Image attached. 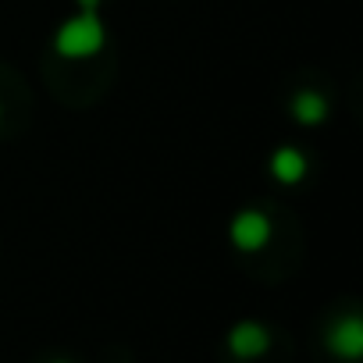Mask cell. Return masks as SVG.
<instances>
[{
	"mask_svg": "<svg viewBox=\"0 0 363 363\" xmlns=\"http://www.w3.org/2000/svg\"><path fill=\"white\" fill-rule=\"evenodd\" d=\"M107 33H104V22L96 18V11H79L75 18H68L57 36H54V50L68 61H79V57H93L100 47H104Z\"/></svg>",
	"mask_w": 363,
	"mask_h": 363,
	"instance_id": "1",
	"label": "cell"
},
{
	"mask_svg": "<svg viewBox=\"0 0 363 363\" xmlns=\"http://www.w3.org/2000/svg\"><path fill=\"white\" fill-rule=\"evenodd\" d=\"M292 118H296L299 125H317V121H324V118H328L324 96L313 93V89H299L296 100H292Z\"/></svg>",
	"mask_w": 363,
	"mask_h": 363,
	"instance_id": "6",
	"label": "cell"
},
{
	"mask_svg": "<svg viewBox=\"0 0 363 363\" xmlns=\"http://www.w3.org/2000/svg\"><path fill=\"white\" fill-rule=\"evenodd\" d=\"M54 363H68V359H54Z\"/></svg>",
	"mask_w": 363,
	"mask_h": 363,
	"instance_id": "8",
	"label": "cell"
},
{
	"mask_svg": "<svg viewBox=\"0 0 363 363\" xmlns=\"http://www.w3.org/2000/svg\"><path fill=\"white\" fill-rule=\"evenodd\" d=\"M267 239H271V221H267V214H260V211H242V214H235V221H232V242H235L239 250L253 253V250L267 246Z\"/></svg>",
	"mask_w": 363,
	"mask_h": 363,
	"instance_id": "2",
	"label": "cell"
},
{
	"mask_svg": "<svg viewBox=\"0 0 363 363\" xmlns=\"http://www.w3.org/2000/svg\"><path fill=\"white\" fill-rule=\"evenodd\" d=\"M328 345L342 356V359H356L363 352V324L356 317H345L338 320L331 331H328Z\"/></svg>",
	"mask_w": 363,
	"mask_h": 363,
	"instance_id": "4",
	"label": "cell"
},
{
	"mask_svg": "<svg viewBox=\"0 0 363 363\" xmlns=\"http://www.w3.org/2000/svg\"><path fill=\"white\" fill-rule=\"evenodd\" d=\"M79 4H82V11H96V4H100V0H79Z\"/></svg>",
	"mask_w": 363,
	"mask_h": 363,
	"instance_id": "7",
	"label": "cell"
},
{
	"mask_svg": "<svg viewBox=\"0 0 363 363\" xmlns=\"http://www.w3.org/2000/svg\"><path fill=\"white\" fill-rule=\"evenodd\" d=\"M271 174L278 182H285V186H292V182H299L306 174V157L292 146H281V150L271 153Z\"/></svg>",
	"mask_w": 363,
	"mask_h": 363,
	"instance_id": "5",
	"label": "cell"
},
{
	"mask_svg": "<svg viewBox=\"0 0 363 363\" xmlns=\"http://www.w3.org/2000/svg\"><path fill=\"white\" fill-rule=\"evenodd\" d=\"M271 345V331L257 320H239L232 331H228V349L239 356V359H257L264 356Z\"/></svg>",
	"mask_w": 363,
	"mask_h": 363,
	"instance_id": "3",
	"label": "cell"
}]
</instances>
